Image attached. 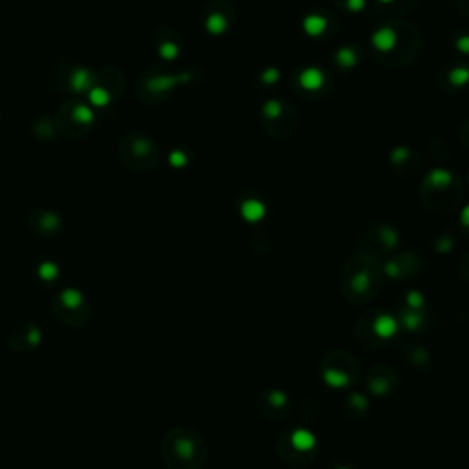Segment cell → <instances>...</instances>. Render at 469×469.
Returning <instances> with one entry per match:
<instances>
[{"label":"cell","instance_id":"8","mask_svg":"<svg viewBox=\"0 0 469 469\" xmlns=\"http://www.w3.org/2000/svg\"><path fill=\"white\" fill-rule=\"evenodd\" d=\"M372 42H374V46H376L378 50L387 51V50H392V48H394V44H396V35H394V32H392V30L383 27V30L376 32V35L372 37Z\"/></svg>","mask_w":469,"mask_h":469},{"label":"cell","instance_id":"3","mask_svg":"<svg viewBox=\"0 0 469 469\" xmlns=\"http://www.w3.org/2000/svg\"><path fill=\"white\" fill-rule=\"evenodd\" d=\"M53 315L68 326H82L90 319V305L79 290L66 288L51 302Z\"/></svg>","mask_w":469,"mask_h":469},{"label":"cell","instance_id":"11","mask_svg":"<svg viewBox=\"0 0 469 469\" xmlns=\"http://www.w3.org/2000/svg\"><path fill=\"white\" fill-rule=\"evenodd\" d=\"M207 27H209V32H213V33H222L224 27H226V20H224L220 15H211Z\"/></svg>","mask_w":469,"mask_h":469},{"label":"cell","instance_id":"18","mask_svg":"<svg viewBox=\"0 0 469 469\" xmlns=\"http://www.w3.org/2000/svg\"><path fill=\"white\" fill-rule=\"evenodd\" d=\"M277 75H279L277 70H268V72H266V75H264V81H266V82L275 81V79H277Z\"/></svg>","mask_w":469,"mask_h":469},{"label":"cell","instance_id":"10","mask_svg":"<svg viewBox=\"0 0 469 469\" xmlns=\"http://www.w3.org/2000/svg\"><path fill=\"white\" fill-rule=\"evenodd\" d=\"M302 26H305V32L308 33V35L317 37L326 30V20H324L323 17H319V15H310V17L305 18Z\"/></svg>","mask_w":469,"mask_h":469},{"label":"cell","instance_id":"5","mask_svg":"<svg viewBox=\"0 0 469 469\" xmlns=\"http://www.w3.org/2000/svg\"><path fill=\"white\" fill-rule=\"evenodd\" d=\"M125 87V79L123 75L116 70H112V73L105 72L99 73L97 77H94L90 90H88V96H90L92 103L94 105H108L110 101L118 96L119 92L123 90Z\"/></svg>","mask_w":469,"mask_h":469},{"label":"cell","instance_id":"2","mask_svg":"<svg viewBox=\"0 0 469 469\" xmlns=\"http://www.w3.org/2000/svg\"><path fill=\"white\" fill-rule=\"evenodd\" d=\"M118 154L121 163L132 171H149L158 161V149L151 137L143 134H127L118 145Z\"/></svg>","mask_w":469,"mask_h":469},{"label":"cell","instance_id":"15","mask_svg":"<svg viewBox=\"0 0 469 469\" xmlns=\"http://www.w3.org/2000/svg\"><path fill=\"white\" fill-rule=\"evenodd\" d=\"M159 53L163 55L165 59H174L178 55V48L173 44V42H165L161 48H159Z\"/></svg>","mask_w":469,"mask_h":469},{"label":"cell","instance_id":"7","mask_svg":"<svg viewBox=\"0 0 469 469\" xmlns=\"http://www.w3.org/2000/svg\"><path fill=\"white\" fill-rule=\"evenodd\" d=\"M41 330L35 326L33 323H22L20 326H17L9 336V346L17 352H27L39 346L41 343Z\"/></svg>","mask_w":469,"mask_h":469},{"label":"cell","instance_id":"17","mask_svg":"<svg viewBox=\"0 0 469 469\" xmlns=\"http://www.w3.org/2000/svg\"><path fill=\"white\" fill-rule=\"evenodd\" d=\"M365 6V0H348V8L352 9V11H360V9H363Z\"/></svg>","mask_w":469,"mask_h":469},{"label":"cell","instance_id":"19","mask_svg":"<svg viewBox=\"0 0 469 469\" xmlns=\"http://www.w3.org/2000/svg\"><path fill=\"white\" fill-rule=\"evenodd\" d=\"M460 50L469 51V39H462V41H460Z\"/></svg>","mask_w":469,"mask_h":469},{"label":"cell","instance_id":"16","mask_svg":"<svg viewBox=\"0 0 469 469\" xmlns=\"http://www.w3.org/2000/svg\"><path fill=\"white\" fill-rule=\"evenodd\" d=\"M266 112H268L269 116H273V118H275V116L281 112V106H279L277 101H268V103H266Z\"/></svg>","mask_w":469,"mask_h":469},{"label":"cell","instance_id":"4","mask_svg":"<svg viewBox=\"0 0 469 469\" xmlns=\"http://www.w3.org/2000/svg\"><path fill=\"white\" fill-rule=\"evenodd\" d=\"M94 123V114L87 105H82L79 101L68 103L57 112V125H59L61 132L64 136L79 137L90 130Z\"/></svg>","mask_w":469,"mask_h":469},{"label":"cell","instance_id":"9","mask_svg":"<svg viewBox=\"0 0 469 469\" xmlns=\"http://www.w3.org/2000/svg\"><path fill=\"white\" fill-rule=\"evenodd\" d=\"M299 81H301V85L306 88V90H317V88L323 85L324 79H323V73H321V70L308 68V70H305V72L301 73Z\"/></svg>","mask_w":469,"mask_h":469},{"label":"cell","instance_id":"13","mask_svg":"<svg viewBox=\"0 0 469 469\" xmlns=\"http://www.w3.org/2000/svg\"><path fill=\"white\" fill-rule=\"evenodd\" d=\"M337 61L343 64V66H350V64L355 63V55L352 50H348V48H343V50H339V53H337Z\"/></svg>","mask_w":469,"mask_h":469},{"label":"cell","instance_id":"14","mask_svg":"<svg viewBox=\"0 0 469 469\" xmlns=\"http://www.w3.org/2000/svg\"><path fill=\"white\" fill-rule=\"evenodd\" d=\"M469 79V72L465 68H456L453 70L451 73V81L455 82V85H464L465 81Z\"/></svg>","mask_w":469,"mask_h":469},{"label":"cell","instance_id":"1","mask_svg":"<svg viewBox=\"0 0 469 469\" xmlns=\"http://www.w3.org/2000/svg\"><path fill=\"white\" fill-rule=\"evenodd\" d=\"M205 444L196 431L178 427L161 442V460L167 469H200L205 462Z\"/></svg>","mask_w":469,"mask_h":469},{"label":"cell","instance_id":"12","mask_svg":"<svg viewBox=\"0 0 469 469\" xmlns=\"http://www.w3.org/2000/svg\"><path fill=\"white\" fill-rule=\"evenodd\" d=\"M244 214H246L247 218H259L260 214H262V205L257 204V202H247L244 205Z\"/></svg>","mask_w":469,"mask_h":469},{"label":"cell","instance_id":"6","mask_svg":"<svg viewBox=\"0 0 469 469\" xmlns=\"http://www.w3.org/2000/svg\"><path fill=\"white\" fill-rule=\"evenodd\" d=\"M30 231L37 238H53L61 231V218L59 214L51 213V211H35L30 216Z\"/></svg>","mask_w":469,"mask_h":469},{"label":"cell","instance_id":"20","mask_svg":"<svg viewBox=\"0 0 469 469\" xmlns=\"http://www.w3.org/2000/svg\"><path fill=\"white\" fill-rule=\"evenodd\" d=\"M381 2H391V0H381Z\"/></svg>","mask_w":469,"mask_h":469}]
</instances>
